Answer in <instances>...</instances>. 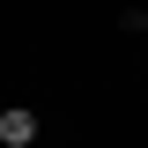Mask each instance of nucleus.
<instances>
[{
	"mask_svg": "<svg viewBox=\"0 0 148 148\" xmlns=\"http://www.w3.org/2000/svg\"><path fill=\"white\" fill-rule=\"evenodd\" d=\"M0 141H8V148H30V141H37V111L8 104V111H0Z\"/></svg>",
	"mask_w": 148,
	"mask_h": 148,
	"instance_id": "nucleus-1",
	"label": "nucleus"
}]
</instances>
